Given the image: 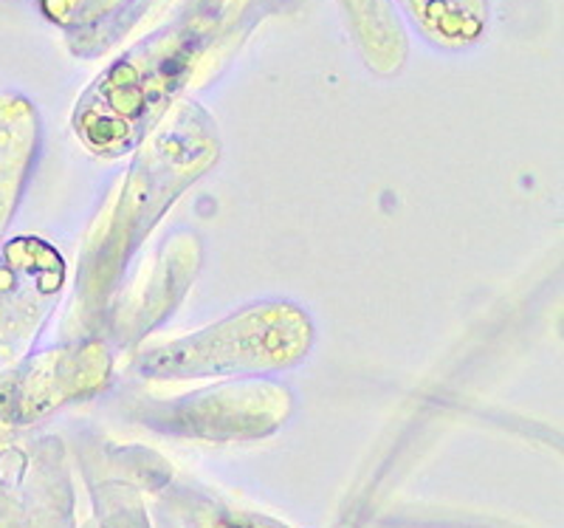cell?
<instances>
[{"mask_svg": "<svg viewBox=\"0 0 564 528\" xmlns=\"http://www.w3.org/2000/svg\"><path fill=\"white\" fill-rule=\"evenodd\" d=\"M291 396L274 381H240L206 390L198 396H184V401L170 407L173 424L189 427L195 432H263L280 424L289 412Z\"/></svg>", "mask_w": 564, "mask_h": 528, "instance_id": "obj_7", "label": "cell"}, {"mask_svg": "<svg viewBox=\"0 0 564 528\" xmlns=\"http://www.w3.org/2000/svg\"><path fill=\"white\" fill-rule=\"evenodd\" d=\"M68 285V263L43 238H18L0 255V362L26 354Z\"/></svg>", "mask_w": 564, "mask_h": 528, "instance_id": "obj_4", "label": "cell"}, {"mask_svg": "<svg viewBox=\"0 0 564 528\" xmlns=\"http://www.w3.org/2000/svg\"><path fill=\"white\" fill-rule=\"evenodd\" d=\"M200 240L193 233H178L139 266L130 283L110 300V340L119 348H133L153 328H159L186 297L200 269Z\"/></svg>", "mask_w": 564, "mask_h": 528, "instance_id": "obj_6", "label": "cell"}, {"mask_svg": "<svg viewBox=\"0 0 564 528\" xmlns=\"http://www.w3.org/2000/svg\"><path fill=\"white\" fill-rule=\"evenodd\" d=\"M113 374L105 340H77L26 359L0 381V412L29 419L83 396L99 394Z\"/></svg>", "mask_w": 564, "mask_h": 528, "instance_id": "obj_5", "label": "cell"}, {"mask_svg": "<svg viewBox=\"0 0 564 528\" xmlns=\"http://www.w3.org/2000/svg\"><path fill=\"white\" fill-rule=\"evenodd\" d=\"M235 7L238 0H200L173 26L161 29L108 65L74 110L79 142L105 159L133 150L193 83L206 45Z\"/></svg>", "mask_w": 564, "mask_h": 528, "instance_id": "obj_2", "label": "cell"}, {"mask_svg": "<svg viewBox=\"0 0 564 528\" xmlns=\"http://www.w3.org/2000/svg\"><path fill=\"white\" fill-rule=\"evenodd\" d=\"M218 155L215 122L206 110L184 99L141 136L128 173L85 235L70 311L74 328L90 331L99 323L119 291L124 266L170 206L218 164Z\"/></svg>", "mask_w": 564, "mask_h": 528, "instance_id": "obj_1", "label": "cell"}, {"mask_svg": "<svg viewBox=\"0 0 564 528\" xmlns=\"http://www.w3.org/2000/svg\"><path fill=\"white\" fill-rule=\"evenodd\" d=\"M423 37L443 49H466L486 32L488 0H401Z\"/></svg>", "mask_w": 564, "mask_h": 528, "instance_id": "obj_10", "label": "cell"}, {"mask_svg": "<svg viewBox=\"0 0 564 528\" xmlns=\"http://www.w3.org/2000/svg\"><path fill=\"white\" fill-rule=\"evenodd\" d=\"M372 72L392 74L406 60V34L390 0H339Z\"/></svg>", "mask_w": 564, "mask_h": 528, "instance_id": "obj_9", "label": "cell"}, {"mask_svg": "<svg viewBox=\"0 0 564 528\" xmlns=\"http://www.w3.org/2000/svg\"><path fill=\"white\" fill-rule=\"evenodd\" d=\"M130 0H43L48 18L63 26H94L99 20L110 18Z\"/></svg>", "mask_w": 564, "mask_h": 528, "instance_id": "obj_11", "label": "cell"}, {"mask_svg": "<svg viewBox=\"0 0 564 528\" xmlns=\"http://www.w3.org/2000/svg\"><path fill=\"white\" fill-rule=\"evenodd\" d=\"M314 323L291 303H257L178 340L139 351L133 367L144 379L249 376L291 367L308 356Z\"/></svg>", "mask_w": 564, "mask_h": 528, "instance_id": "obj_3", "label": "cell"}, {"mask_svg": "<svg viewBox=\"0 0 564 528\" xmlns=\"http://www.w3.org/2000/svg\"><path fill=\"white\" fill-rule=\"evenodd\" d=\"M40 142L37 110L29 99L0 97V233L18 206Z\"/></svg>", "mask_w": 564, "mask_h": 528, "instance_id": "obj_8", "label": "cell"}]
</instances>
